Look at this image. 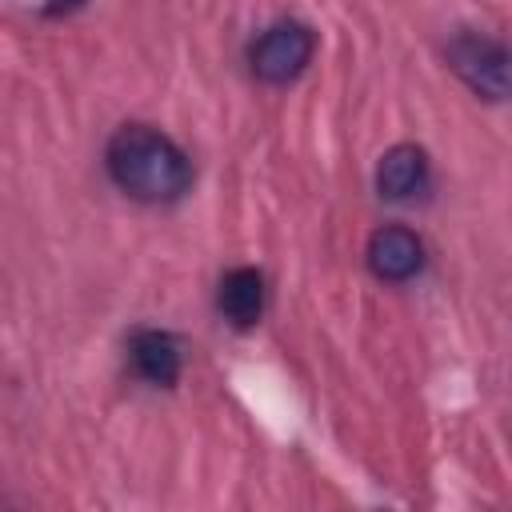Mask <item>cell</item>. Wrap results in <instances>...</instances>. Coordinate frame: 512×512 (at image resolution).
<instances>
[{"mask_svg":"<svg viewBox=\"0 0 512 512\" xmlns=\"http://www.w3.org/2000/svg\"><path fill=\"white\" fill-rule=\"evenodd\" d=\"M216 308L232 328H252L264 316V276L256 268H232L220 276Z\"/></svg>","mask_w":512,"mask_h":512,"instance_id":"obj_7","label":"cell"},{"mask_svg":"<svg viewBox=\"0 0 512 512\" xmlns=\"http://www.w3.org/2000/svg\"><path fill=\"white\" fill-rule=\"evenodd\" d=\"M444 56H448V68L480 100H512V44L476 28H460L448 40Z\"/></svg>","mask_w":512,"mask_h":512,"instance_id":"obj_2","label":"cell"},{"mask_svg":"<svg viewBox=\"0 0 512 512\" xmlns=\"http://www.w3.org/2000/svg\"><path fill=\"white\" fill-rule=\"evenodd\" d=\"M368 268L388 284H404L424 268V244L404 224H384L368 236Z\"/></svg>","mask_w":512,"mask_h":512,"instance_id":"obj_4","label":"cell"},{"mask_svg":"<svg viewBox=\"0 0 512 512\" xmlns=\"http://www.w3.org/2000/svg\"><path fill=\"white\" fill-rule=\"evenodd\" d=\"M128 352H132V364L136 372L156 384V388H172L180 380V368H184V352H180V340L164 328H140L132 332L128 340Z\"/></svg>","mask_w":512,"mask_h":512,"instance_id":"obj_5","label":"cell"},{"mask_svg":"<svg viewBox=\"0 0 512 512\" xmlns=\"http://www.w3.org/2000/svg\"><path fill=\"white\" fill-rule=\"evenodd\" d=\"M312 52H316V32L308 24H300V20H276V24H268L252 40L248 68L264 84H292L312 64Z\"/></svg>","mask_w":512,"mask_h":512,"instance_id":"obj_3","label":"cell"},{"mask_svg":"<svg viewBox=\"0 0 512 512\" xmlns=\"http://www.w3.org/2000/svg\"><path fill=\"white\" fill-rule=\"evenodd\" d=\"M80 4H84V0H52V4H48V12L56 16V12H72V8H80Z\"/></svg>","mask_w":512,"mask_h":512,"instance_id":"obj_8","label":"cell"},{"mask_svg":"<svg viewBox=\"0 0 512 512\" xmlns=\"http://www.w3.org/2000/svg\"><path fill=\"white\" fill-rule=\"evenodd\" d=\"M104 168L112 184L140 204H172L196 180L188 152L152 124H120L104 148Z\"/></svg>","mask_w":512,"mask_h":512,"instance_id":"obj_1","label":"cell"},{"mask_svg":"<svg viewBox=\"0 0 512 512\" xmlns=\"http://www.w3.org/2000/svg\"><path fill=\"white\" fill-rule=\"evenodd\" d=\"M428 188V156L416 144H392L376 164V192L384 200H412Z\"/></svg>","mask_w":512,"mask_h":512,"instance_id":"obj_6","label":"cell"}]
</instances>
